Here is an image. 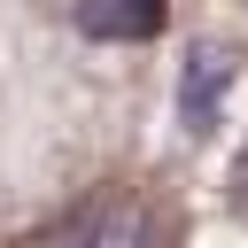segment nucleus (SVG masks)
<instances>
[{
	"mask_svg": "<svg viewBox=\"0 0 248 248\" xmlns=\"http://www.w3.org/2000/svg\"><path fill=\"white\" fill-rule=\"evenodd\" d=\"M70 248H140V217H132V209H108V217H93Z\"/></svg>",
	"mask_w": 248,
	"mask_h": 248,
	"instance_id": "3",
	"label": "nucleus"
},
{
	"mask_svg": "<svg viewBox=\"0 0 248 248\" xmlns=\"http://www.w3.org/2000/svg\"><path fill=\"white\" fill-rule=\"evenodd\" d=\"M225 85V54H202V78L186 70V132H209V101Z\"/></svg>",
	"mask_w": 248,
	"mask_h": 248,
	"instance_id": "2",
	"label": "nucleus"
},
{
	"mask_svg": "<svg viewBox=\"0 0 248 248\" xmlns=\"http://www.w3.org/2000/svg\"><path fill=\"white\" fill-rule=\"evenodd\" d=\"M78 23L93 39H155L163 31V0H78Z\"/></svg>",
	"mask_w": 248,
	"mask_h": 248,
	"instance_id": "1",
	"label": "nucleus"
}]
</instances>
